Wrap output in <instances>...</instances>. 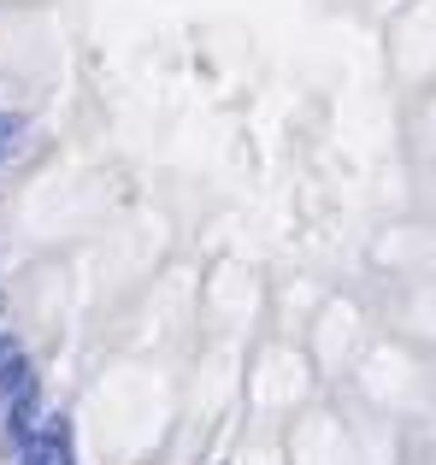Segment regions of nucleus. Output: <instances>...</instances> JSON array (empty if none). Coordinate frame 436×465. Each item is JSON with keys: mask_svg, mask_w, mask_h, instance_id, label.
I'll list each match as a JSON object with an SVG mask.
<instances>
[{"mask_svg": "<svg viewBox=\"0 0 436 465\" xmlns=\"http://www.w3.org/2000/svg\"><path fill=\"white\" fill-rule=\"evenodd\" d=\"M30 377V365H24V348L12 336H0V401L18 395V383Z\"/></svg>", "mask_w": 436, "mask_h": 465, "instance_id": "nucleus-2", "label": "nucleus"}, {"mask_svg": "<svg viewBox=\"0 0 436 465\" xmlns=\"http://www.w3.org/2000/svg\"><path fill=\"white\" fill-rule=\"evenodd\" d=\"M18 136H24V118H18V113H0V165L12 159V148H18Z\"/></svg>", "mask_w": 436, "mask_h": 465, "instance_id": "nucleus-3", "label": "nucleus"}, {"mask_svg": "<svg viewBox=\"0 0 436 465\" xmlns=\"http://www.w3.org/2000/svg\"><path fill=\"white\" fill-rule=\"evenodd\" d=\"M35 401H42L35 395V377H24L18 395H12V412H6V448H18V454L35 442Z\"/></svg>", "mask_w": 436, "mask_h": 465, "instance_id": "nucleus-1", "label": "nucleus"}]
</instances>
